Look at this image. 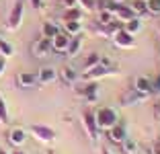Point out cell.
Masks as SVG:
<instances>
[{"label": "cell", "instance_id": "obj_1", "mask_svg": "<svg viewBox=\"0 0 160 154\" xmlns=\"http://www.w3.org/2000/svg\"><path fill=\"white\" fill-rule=\"evenodd\" d=\"M94 115V121H97V127L99 130H105L107 131L109 127H113L115 123H119V117H117V111L113 107H109V105H101L92 111Z\"/></svg>", "mask_w": 160, "mask_h": 154}, {"label": "cell", "instance_id": "obj_2", "mask_svg": "<svg viewBox=\"0 0 160 154\" xmlns=\"http://www.w3.org/2000/svg\"><path fill=\"white\" fill-rule=\"evenodd\" d=\"M23 17H25V2L23 0H17L14 6L10 8L8 13V21H6V29L8 31H17L23 23Z\"/></svg>", "mask_w": 160, "mask_h": 154}, {"label": "cell", "instance_id": "obj_3", "mask_svg": "<svg viewBox=\"0 0 160 154\" xmlns=\"http://www.w3.org/2000/svg\"><path fill=\"white\" fill-rule=\"evenodd\" d=\"M29 131L33 134V138H37V140H39V142H43V144H52V142L56 140V131H53L49 126L33 123V126L29 127Z\"/></svg>", "mask_w": 160, "mask_h": 154}, {"label": "cell", "instance_id": "obj_4", "mask_svg": "<svg viewBox=\"0 0 160 154\" xmlns=\"http://www.w3.org/2000/svg\"><path fill=\"white\" fill-rule=\"evenodd\" d=\"M113 74V70H111V66H94V68H90V70L82 72L80 74V80H86V82H90V80H99V78H105V76Z\"/></svg>", "mask_w": 160, "mask_h": 154}, {"label": "cell", "instance_id": "obj_5", "mask_svg": "<svg viewBox=\"0 0 160 154\" xmlns=\"http://www.w3.org/2000/svg\"><path fill=\"white\" fill-rule=\"evenodd\" d=\"M82 123H84V130H86V134H88V138L90 140H99V127H97V121H94V115H92V111L90 109H84L82 111Z\"/></svg>", "mask_w": 160, "mask_h": 154}, {"label": "cell", "instance_id": "obj_6", "mask_svg": "<svg viewBox=\"0 0 160 154\" xmlns=\"http://www.w3.org/2000/svg\"><path fill=\"white\" fill-rule=\"evenodd\" d=\"M111 39H113V43H115L117 47H121V49H132V47L136 45V39H133V35H132V33H127L125 29H119V31L115 33Z\"/></svg>", "mask_w": 160, "mask_h": 154}, {"label": "cell", "instance_id": "obj_7", "mask_svg": "<svg viewBox=\"0 0 160 154\" xmlns=\"http://www.w3.org/2000/svg\"><path fill=\"white\" fill-rule=\"evenodd\" d=\"M49 51H52V39L39 37V39H35L33 45H31V54H33L35 58H45Z\"/></svg>", "mask_w": 160, "mask_h": 154}, {"label": "cell", "instance_id": "obj_8", "mask_svg": "<svg viewBox=\"0 0 160 154\" xmlns=\"http://www.w3.org/2000/svg\"><path fill=\"white\" fill-rule=\"evenodd\" d=\"M70 35L64 31H60L56 35V37L52 39V51H56V54H66L68 51V45H70Z\"/></svg>", "mask_w": 160, "mask_h": 154}, {"label": "cell", "instance_id": "obj_9", "mask_svg": "<svg viewBox=\"0 0 160 154\" xmlns=\"http://www.w3.org/2000/svg\"><path fill=\"white\" fill-rule=\"evenodd\" d=\"M133 90L148 99L152 95V78H148V76H138V78L133 80Z\"/></svg>", "mask_w": 160, "mask_h": 154}, {"label": "cell", "instance_id": "obj_10", "mask_svg": "<svg viewBox=\"0 0 160 154\" xmlns=\"http://www.w3.org/2000/svg\"><path fill=\"white\" fill-rule=\"evenodd\" d=\"M76 90H78L88 103H94L97 99H99V84H97V80H90V82H86L82 89H76Z\"/></svg>", "mask_w": 160, "mask_h": 154}, {"label": "cell", "instance_id": "obj_11", "mask_svg": "<svg viewBox=\"0 0 160 154\" xmlns=\"http://www.w3.org/2000/svg\"><path fill=\"white\" fill-rule=\"evenodd\" d=\"M27 142V131L23 127H12L8 130V144L14 146V148H21V146Z\"/></svg>", "mask_w": 160, "mask_h": 154}, {"label": "cell", "instance_id": "obj_12", "mask_svg": "<svg viewBox=\"0 0 160 154\" xmlns=\"http://www.w3.org/2000/svg\"><path fill=\"white\" fill-rule=\"evenodd\" d=\"M60 74V78H62V82H66V84H74V82H78L80 80V74H78V70H76L74 66H62V70L58 72Z\"/></svg>", "mask_w": 160, "mask_h": 154}, {"label": "cell", "instance_id": "obj_13", "mask_svg": "<svg viewBox=\"0 0 160 154\" xmlns=\"http://www.w3.org/2000/svg\"><path fill=\"white\" fill-rule=\"evenodd\" d=\"M107 138L113 142V144L121 146V142L127 138V131H125V127H123L121 123H115L113 127H109V130H107Z\"/></svg>", "mask_w": 160, "mask_h": 154}, {"label": "cell", "instance_id": "obj_14", "mask_svg": "<svg viewBox=\"0 0 160 154\" xmlns=\"http://www.w3.org/2000/svg\"><path fill=\"white\" fill-rule=\"evenodd\" d=\"M58 78H60V74H58L56 68H52V66H45V68H41L37 72V82H41V84H52Z\"/></svg>", "mask_w": 160, "mask_h": 154}, {"label": "cell", "instance_id": "obj_15", "mask_svg": "<svg viewBox=\"0 0 160 154\" xmlns=\"http://www.w3.org/2000/svg\"><path fill=\"white\" fill-rule=\"evenodd\" d=\"M17 84H19V89H33L37 84V74H33V72H19L17 74Z\"/></svg>", "mask_w": 160, "mask_h": 154}, {"label": "cell", "instance_id": "obj_16", "mask_svg": "<svg viewBox=\"0 0 160 154\" xmlns=\"http://www.w3.org/2000/svg\"><path fill=\"white\" fill-rule=\"evenodd\" d=\"M82 43H84V37H82V33L80 35H74V37L70 39V45H68V56L70 58H74V56H78L80 54V49H82Z\"/></svg>", "mask_w": 160, "mask_h": 154}, {"label": "cell", "instance_id": "obj_17", "mask_svg": "<svg viewBox=\"0 0 160 154\" xmlns=\"http://www.w3.org/2000/svg\"><path fill=\"white\" fill-rule=\"evenodd\" d=\"M133 17H136V13L132 10V6H127V4H119V8L115 10V19L121 21V23H127Z\"/></svg>", "mask_w": 160, "mask_h": 154}, {"label": "cell", "instance_id": "obj_18", "mask_svg": "<svg viewBox=\"0 0 160 154\" xmlns=\"http://www.w3.org/2000/svg\"><path fill=\"white\" fill-rule=\"evenodd\" d=\"M60 31L62 29L58 27L56 23H49V21H45V23L41 25V37H45V39H53Z\"/></svg>", "mask_w": 160, "mask_h": 154}, {"label": "cell", "instance_id": "obj_19", "mask_svg": "<svg viewBox=\"0 0 160 154\" xmlns=\"http://www.w3.org/2000/svg\"><path fill=\"white\" fill-rule=\"evenodd\" d=\"M121 150L123 154H142V146L136 140H129V138H125L121 142Z\"/></svg>", "mask_w": 160, "mask_h": 154}, {"label": "cell", "instance_id": "obj_20", "mask_svg": "<svg viewBox=\"0 0 160 154\" xmlns=\"http://www.w3.org/2000/svg\"><path fill=\"white\" fill-rule=\"evenodd\" d=\"M64 33H68L70 37L82 33V23L80 21H64Z\"/></svg>", "mask_w": 160, "mask_h": 154}, {"label": "cell", "instance_id": "obj_21", "mask_svg": "<svg viewBox=\"0 0 160 154\" xmlns=\"http://www.w3.org/2000/svg\"><path fill=\"white\" fill-rule=\"evenodd\" d=\"M146 97H142L140 93H136V90H129V93H123L121 95V105H133V103H140V101H144Z\"/></svg>", "mask_w": 160, "mask_h": 154}, {"label": "cell", "instance_id": "obj_22", "mask_svg": "<svg viewBox=\"0 0 160 154\" xmlns=\"http://www.w3.org/2000/svg\"><path fill=\"white\" fill-rule=\"evenodd\" d=\"M82 19V10L78 6H70L62 13V21H80Z\"/></svg>", "mask_w": 160, "mask_h": 154}, {"label": "cell", "instance_id": "obj_23", "mask_svg": "<svg viewBox=\"0 0 160 154\" xmlns=\"http://www.w3.org/2000/svg\"><path fill=\"white\" fill-rule=\"evenodd\" d=\"M101 54H88V56L84 58V62H82V70H90V68H94V66H99L101 64Z\"/></svg>", "mask_w": 160, "mask_h": 154}, {"label": "cell", "instance_id": "obj_24", "mask_svg": "<svg viewBox=\"0 0 160 154\" xmlns=\"http://www.w3.org/2000/svg\"><path fill=\"white\" fill-rule=\"evenodd\" d=\"M123 29H125L127 33H132V35H136V33L142 29V19H140V17H133V19H129L125 25H123Z\"/></svg>", "mask_w": 160, "mask_h": 154}, {"label": "cell", "instance_id": "obj_25", "mask_svg": "<svg viewBox=\"0 0 160 154\" xmlns=\"http://www.w3.org/2000/svg\"><path fill=\"white\" fill-rule=\"evenodd\" d=\"M12 54H14V47L10 45V43L6 41V39L0 37V56H2V58H10Z\"/></svg>", "mask_w": 160, "mask_h": 154}, {"label": "cell", "instance_id": "obj_26", "mask_svg": "<svg viewBox=\"0 0 160 154\" xmlns=\"http://www.w3.org/2000/svg\"><path fill=\"white\" fill-rule=\"evenodd\" d=\"M8 123V109H6V103L0 95V126H6Z\"/></svg>", "mask_w": 160, "mask_h": 154}, {"label": "cell", "instance_id": "obj_27", "mask_svg": "<svg viewBox=\"0 0 160 154\" xmlns=\"http://www.w3.org/2000/svg\"><path fill=\"white\" fill-rule=\"evenodd\" d=\"M129 6H132V10L136 13V17H142L144 13H148V10H146V2H144V0H136V2H132Z\"/></svg>", "mask_w": 160, "mask_h": 154}, {"label": "cell", "instance_id": "obj_28", "mask_svg": "<svg viewBox=\"0 0 160 154\" xmlns=\"http://www.w3.org/2000/svg\"><path fill=\"white\" fill-rule=\"evenodd\" d=\"M146 2V10L150 14H160V0H144Z\"/></svg>", "mask_w": 160, "mask_h": 154}, {"label": "cell", "instance_id": "obj_29", "mask_svg": "<svg viewBox=\"0 0 160 154\" xmlns=\"http://www.w3.org/2000/svg\"><path fill=\"white\" fill-rule=\"evenodd\" d=\"M115 17L111 13H109L107 8H101V13H99V25H107V23H111Z\"/></svg>", "mask_w": 160, "mask_h": 154}, {"label": "cell", "instance_id": "obj_30", "mask_svg": "<svg viewBox=\"0 0 160 154\" xmlns=\"http://www.w3.org/2000/svg\"><path fill=\"white\" fill-rule=\"evenodd\" d=\"M78 6H82V10L90 13L94 8V0H78Z\"/></svg>", "mask_w": 160, "mask_h": 154}, {"label": "cell", "instance_id": "obj_31", "mask_svg": "<svg viewBox=\"0 0 160 154\" xmlns=\"http://www.w3.org/2000/svg\"><path fill=\"white\" fill-rule=\"evenodd\" d=\"M152 93H160V74H156V78L152 80Z\"/></svg>", "mask_w": 160, "mask_h": 154}, {"label": "cell", "instance_id": "obj_32", "mask_svg": "<svg viewBox=\"0 0 160 154\" xmlns=\"http://www.w3.org/2000/svg\"><path fill=\"white\" fill-rule=\"evenodd\" d=\"M29 4L33 6L35 10H41L43 8V0H29Z\"/></svg>", "mask_w": 160, "mask_h": 154}, {"label": "cell", "instance_id": "obj_33", "mask_svg": "<svg viewBox=\"0 0 160 154\" xmlns=\"http://www.w3.org/2000/svg\"><path fill=\"white\" fill-rule=\"evenodd\" d=\"M150 154H160V138L154 142V146L150 148Z\"/></svg>", "mask_w": 160, "mask_h": 154}, {"label": "cell", "instance_id": "obj_34", "mask_svg": "<svg viewBox=\"0 0 160 154\" xmlns=\"http://www.w3.org/2000/svg\"><path fill=\"white\" fill-rule=\"evenodd\" d=\"M62 2H64L66 8H70V6H78V0H62Z\"/></svg>", "mask_w": 160, "mask_h": 154}, {"label": "cell", "instance_id": "obj_35", "mask_svg": "<svg viewBox=\"0 0 160 154\" xmlns=\"http://www.w3.org/2000/svg\"><path fill=\"white\" fill-rule=\"evenodd\" d=\"M4 70H6V62H4V58H0V76L4 74Z\"/></svg>", "mask_w": 160, "mask_h": 154}, {"label": "cell", "instance_id": "obj_36", "mask_svg": "<svg viewBox=\"0 0 160 154\" xmlns=\"http://www.w3.org/2000/svg\"><path fill=\"white\" fill-rule=\"evenodd\" d=\"M101 154H111V150H109V148H103V150H101Z\"/></svg>", "mask_w": 160, "mask_h": 154}, {"label": "cell", "instance_id": "obj_37", "mask_svg": "<svg viewBox=\"0 0 160 154\" xmlns=\"http://www.w3.org/2000/svg\"><path fill=\"white\" fill-rule=\"evenodd\" d=\"M12 154H25L23 150H12Z\"/></svg>", "mask_w": 160, "mask_h": 154}, {"label": "cell", "instance_id": "obj_38", "mask_svg": "<svg viewBox=\"0 0 160 154\" xmlns=\"http://www.w3.org/2000/svg\"><path fill=\"white\" fill-rule=\"evenodd\" d=\"M113 2H119V4H123V0H113Z\"/></svg>", "mask_w": 160, "mask_h": 154}, {"label": "cell", "instance_id": "obj_39", "mask_svg": "<svg viewBox=\"0 0 160 154\" xmlns=\"http://www.w3.org/2000/svg\"><path fill=\"white\" fill-rule=\"evenodd\" d=\"M0 154H8V152H4V150H0Z\"/></svg>", "mask_w": 160, "mask_h": 154}, {"label": "cell", "instance_id": "obj_40", "mask_svg": "<svg viewBox=\"0 0 160 154\" xmlns=\"http://www.w3.org/2000/svg\"><path fill=\"white\" fill-rule=\"evenodd\" d=\"M158 33H160V25H158Z\"/></svg>", "mask_w": 160, "mask_h": 154}, {"label": "cell", "instance_id": "obj_41", "mask_svg": "<svg viewBox=\"0 0 160 154\" xmlns=\"http://www.w3.org/2000/svg\"><path fill=\"white\" fill-rule=\"evenodd\" d=\"M47 154H53V152H47Z\"/></svg>", "mask_w": 160, "mask_h": 154}]
</instances>
